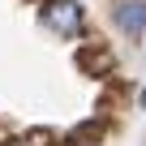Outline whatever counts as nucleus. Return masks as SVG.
I'll return each mask as SVG.
<instances>
[{
	"mask_svg": "<svg viewBox=\"0 0 146 146\" xmlns=\"http://www.w3.org/2000/svg\"><path fill=\"white\" fill-rule=\"evenodd\" d=\"M39 22H43V30H52L60 39H78L82 26H86V9L78 5V0H43Z\"/></svg>",
	"mask_w": 146,
	"mask_h": 146,
	"instance_id": "f257e3e1",
	"label": "nucleus"
},
{
	"mask_svg": "<svg viewBox=\"0 0 146 146\" xmlns=\"http://www.w3.org/2000/svg\"><path fill=\"white\" fill-rule=\"evenodd\" d=\"M112 22H116V30L129 35V39L146 35V0H120V5L112 9Z\"/></svg>",
	"mask_w": 146,
	"mask_h": 146,
	"instance_id": "f03ea898",
	"label": "nucleus"
},
{
	"mask_svg": "<svg viewBox=\"0 0 146 146\" xmlns=\"http://www.w3.org/2000/svg\"><path fill=\"white\" fill-rule=\"evenodd\" d=\"M137 99H142V108H146V86H142V95H137Z\"/></svg>",
	"mask_w": 146,
	"mask_h": 146,
	"instance_id": "7ed1b4c3",
	"label": "nucleus"
},
{
	"mask_svg": "<svg viewBox=\"0 0 146 146\" xmlns=\"http://www.w3.org/2000/svg\"><path fill=\"white\" fill-rule=\"evenodd\" d=\"M142 56H146V43H142Z\"/></svg>",
	"mask_w": 146,
	"mask_h": 146,
	"instance_id": "20e7f679",
	"label": "nucleus"
}]
</instances>
